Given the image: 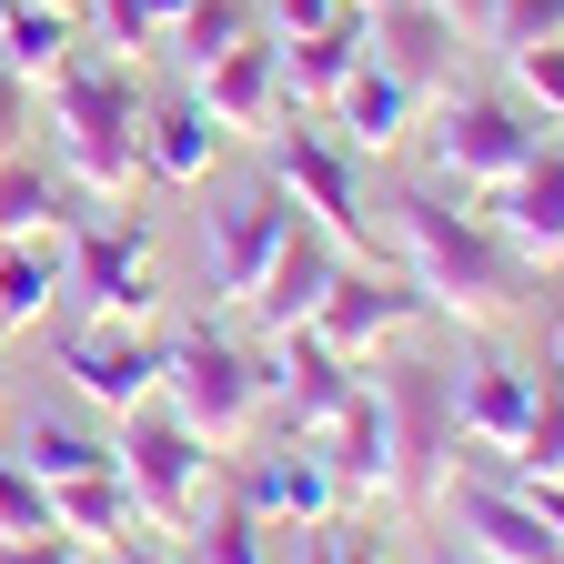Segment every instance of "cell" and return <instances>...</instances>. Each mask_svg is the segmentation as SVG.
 <instances>
[{"mask_svg":"<svg viewBox=\"0 0 564 564\" xmlns=\"http://www.w3.org/2000/svg\"><path fill=\"white\" fill-rule=\"evenodd\" d=\"M61 293L82 303L91 323H152L162 282H152V223L121 212V223H70V272Z\"/></svg>","mask_w":564,"mask_h":564,"instance_id":"obj_8","label":"cell"},{"mask_svg":"<svg viewBox=\"0 0 564 564\" xmlns=\"http://www.w3.org/2000/svg\"><path fill=\"white\" fill-rule=\"evenodd\" d=\"M505 61H514L524 101H534L544 121H564V41H534V51H505Z\"/></svg>","mask_w":564,"mask_h":564,"instance_id":"obj_33","label":"cell"},{"mask_svg":"<svg viewBox=\"0 0 564 564\" xmlns=\"http://www.w3.org/2000/svg\"><path fill=\"white\" fill-rule=\"evenodd\" d=\"M70 192L61 182V162H41L31 141L21 152H0V242H41V232H70Z\"/></svg>","mask_w":564,"mask_h":564,"instance_id":"obj_24","label":"cell"},{"mask_svg":"<svg viewBox=\"0 0 564 564\" xmlns=\"http://www.w3.org/2000/svg\"><path fill=\"white\" fill-rule=\"evenodd\" d=\"M364 51H373V11H343L313 41H282V111H323L352 82V61H364Z\"/></svg>","mask_w":564,"mask_h":564,"instance_id":"obj_23","label":"cell"},{"mask_svg":"<svg viewBox=\"0 0 564 564\" xmlns=\"http://www.w3.org/2000/svg\"><path fill=\"white\" fill-rule=\"evenodd\" d=\"M494 51H534V41H564V0H494Z\"/></svg>","mask_w":564,"mask_h":564,"instance_id":"obj_32","label":"cell"},{"mask_svg":"<svg viewBox=\"0 0 564 564\" xmlns=\"http://www.w3.org/2000/svg\"><path fill=\"white\" fill-rule=\"evenodd\" d=\"M223 121H212L192 91L182 101H152V111H141V172H152V182H172V192H192V182H212V162H223Z\"/></svg>","mask_w":564,"mask_h":564,"instance_id":"obj_22","label":"cell"},{"mask_svg":"<svg viewBox=\"0 0 564 564\" xmlns=\"http://www.w3.org/2000/svg\"><path fill=\"white\" fill-rule=\"evenodd\" d=\"M262 534H272V524L242 505V494H223V505H202V514L182 524V564H272Z\"/></svg>","mask_w":564,"mask_h":564,"instance_id":"obj_28","label":"cell"},{"mask_svg":"<svg viewBox=\"0 0 564 564\" xmlns=\"http://www.w3.org/2000/svg\"><path fill=\"white\" fill-rule=\"evenodd\" d=\"M111 454H121V484H131V505H141V524H152V534H182V524L212 505V464H223V454H212L162 393L141 403V413H121Z\"/></svg>","mask_w":564,"mask_h":564,"instance_id":"obj_5","label":"cell"},{"mask_svg":"<svg viewBox=\"0 0 564 564\" xmlns=\"http://www.w3.org/2000/svg\"><path fill=\"white\" fill-rule=\"evenodd\" d=\"M41 484H70V474H101V464H121L111 454V434H91V423H51V413H31L21 423V444H11Z\"/></svg>","mask_w":564,"mask_h":564,"instance_id":"obj_27","label":"cell"},{"mask_svg":"<svg viewBox=\"0 0 564 564\" xmlns=\"http://www.w3.org/2000/svg\"><path fill=\"white\" fill-rule=\"evenodd\" d=\"M514 484H564V373L534 383V423H524V444L505 454Z\"/></svg>","mask_w":564,"mask_h":564,"instance_id":"obj_30","label":"cell"},{"mask_svg":"<svg viewBox=\"0 0 564 564\" xmlns=\"http://www.w3.org/2000/svg\"><path fill=\"white\" fill-rule=\"evenodd\" d=\"M293 223L303 212L282 202V182L262 172V182H242L223 212L202 223V272H212V303H252V282L272 272V252L293 242Z\"/></svg>","mask_w":564,"mask_h":564,"instance_id":"obj_11","label":"cell"},{"mask_svg":"<svg viewBox=\"0 0 564 564\" xmlns=\"http://www.w3.org/2000/svg\"><path fill=\"white\" fill-rule=\"evenodd\" d=\"M413 323H434V293H423L413 272H383V262H343L333 272V293L313 303V333L333 343V352H383V343H403Z\"/></svg>","mask_w":564,"mask_h":564,"instance_id":"obj_10","label":"cell"},{"mask_svg":"<svg viewBox=\"0 0 564 564\" xmlns=\"http://www.w3.org/2000/svg\"><path fill=\"white\" fill-rule=\"evenodd\" d=\"M31 131H41V82H21V70L0 61V152H21Z\"/></svg>","mask_w":564,"mask_h":564,"instance_id":"obj_34","label":"cell"},{"mask_svg":"<svg viewBox=\"0 0 564 564\" xmlns=\"http://www.w3.org/2000/svg\"><path fill=\"white\" fill-rule=\"evenodd\" d=\"M373 61L393 70L403 91L444 101L454 91V61H464V31L434 11V0H383V11H373Z\"/></svg>","mask_w":564,"mask_h":564,"instance_id":"obj_17","label":"cell"},{"mask_svg":"<svg viewBox=\"0 0 564 564\" xmlns=\"http://www.w3.org/2000/svg\"><path fill=\"white\" fill-rule=\"evenodd\" d=\"M262 172H272L282 202H293L313 232H333L343 252L373 242V212H364V152H352V141H333L323 121H293V111H282V121L262 131Z\"/></svg>","mask_w":564,"mask_h":564,"instance_id":"obj_6","label":"cell"},{"mask_svg":"<svg viewBox=\"0 0 564 564\" xmlns=\"http://www.w3.org/2000/svg\"><path fill=\"white\" fill-rule=\"evenodd\" d=\"M313 444L333 464V494H343V505H393V423H383V393L373 383H352L313 423Z\"/></svg>","mask_w":564,"mask_h":564,"instance_id":"obj_15","label":"cell"},{"mask_svg":"<svg viewBox=\"0 0 564 564\" xmlns=\"http://www.w3.org/2000/svg\"><path fill=\"white\" fill-rule=\"evenodd\" d=\"M434 514H444L484 564H564V534L534 514V494H524L505 464H484V474H444Z\"/></svg>","mask_w":564,"mask_h":564,"instance_id":"obj_9","label":"cell"},{"mask_svg":"<svg viewBox=\"0 0 564 564\" xmlns=\"http://www.w3.org/2000/svg\"><path fill=\"white\" fill-rule=\"evenodd\" d=\"M0 564H82V534L31 524V534H0Z\"/></svg>","mask_w":564,"mask_h":564,"instance_id":"obj_36","label":"cell"},{"mask_svg":"<svg viewBox=\"0 0 564 564\" xmlns=\"http://www.w3.org/2000/svg\"><path fill=\"white\" fill-rule=\"evenodd\" d=\"M352 11H383V0H352Z\"/></svg>","mask_w":564,"mask_h":564,"instance_id":"obj_43","label":"cell"},{"mask_svg":"<svg viewBox=\"0 0 564 564\" xmlns=\"http://www.w3.org/2000/svg\"><path fill=\"white\" fill-rule=\"evenodd\" d=\"M31 524H51V484L0 444V534H31Z\"/></svg>","mask_w":564,"mask_h":564,"instance_id":"obj_31","label":"cell"},{"mask_svg":"<svg viewBox=\"0 0 564 564\" xmlns=\"http://www.w3.org/2000/svg\"><path fill=\"white\" fill-rule=\"evenodd\" d=\"M82 51V11H51V0H0V61L21 82H51V70Z\"/></svg>","mask_w":564,"mask_h":564,"instance_id":"obj_26","label":"cell"},{"mask_svg":"<svg viewBox=\"0 0 564 564\" xmlns=\"http://www.w3.org/2000/svg\"><path fill=\"white\" fill-rule=\"evenodd\" d=\"M352 11V0H262V31L272 41H313V31H333Z\"/></svg>","mask_w":564,"mask_h":564,"instance_id":"obj_35","label":"cell"},{"mask_svg":"<svg viewBox=\"0 0 564 564\" xmlns=\"http://www.w3.org/2000/svg\"><path fill=\"white\" fill-rule=\"evenodd\" d=\"M534 152H544V121H534L524 101L444 91V111H434V172H444L454 192H505Z\"/></svg>","mask_w":564,"mask_h":564,"instance_id":"obj_7","label":"cell"},{"mask_svg":"<svg viewBox=\"0 0 564 564\" xmlns=\"http://www.w3.org/2000/svg\"><path fill=\"white\" fill-rule=\"evenodd\" d=\"M444 564H484V554H444Z\"/></svg>","mask_w":564,"mask_h":564,"instance_id":"obj_42","label":"cell"},{"mask_svg":"<svg viewBox=\"0 0 564 564\" xmlns=\"http://www.w3.org/2000/svg\"><path fill=\"white\" fill-rule=\"evenodd\" d=\"M293 564H343V524H293Z\"/></svg>","mask_w":564,"mask_h":564,"instance_id":"obj_37","label":"cell"},{"mask_svg":"<svg viewBox=\"0 0 564 564\" xmlns=\"http://www.w3.org/2000/svg\"><path fill=\"white\" fill-rule=\"evenodd\" d=\"M484 212H494V232L514 242L524 272H554V262H564V141L544 131V152H534L505 192H494Z\"/></svg>","mask_w":564,"mask_h":564,"instance_id":"obj_16","label":"cell"},{"mask_svg":"<svg viewBox=\"0 0 564 564\" xmlns=\"http://www.w3.org/2000/svg\"><path fill=\"white\" fill-rule=\"evenodd\" d=\"M364 383V364H352V352H333L313 323H293V333H272L262 343V403L282 413V434H313V423Z\"/></svg>","mask_w":564,"mask_h":564,"instance_id":"obj_13","label":"cell"},{"mask_svg":"<svg viewBox=\"0 0 564 564\" xmlns=\"http://www.w3.org/2000/svg\"><path fill=\"white\" fill-rule=\"evenodd\" d=\"M192 101L223 121V131H272V121H282V41H272V31L232 41L212 70H192Z\"/></svg>","mask_w":564,"mask_h":564,"instance_id":"obj_20","label":"cell"},{"mask_svg":"<svg viewBox=\"0 0 564 564\" xmlns=\"http://www.w3.org/2000/svg\"><path fill=\"white\" fill-rule=\"evenodd\" d=\"M413 111H423V91H403L393 70L364 51V61H352V82L323 101V131H333V141H352V152H393V141L413 131Z\"/></svg>","mask_w":564,"mask_h":564,"instance_id":"obj_21","label":"cell"},{"mask_svg":"<svg viewBox=\"0 0 564 564\" xmlns=\"http://www.w3.org/2000/svg\"><path fill=\"white\" fill-rule=\"evenodd\" d=\"M61 373H70V393H82L91 413H141L162 393V333L152 323H82L61 343Z\"/></svg>","mask_w":564,"mask_h":564,"instance_id":"obj_12","label":"cell"},{"mask_svg":"<svg viewBox=\"0 0 564 564\" xmlns=\"http://www.w3.org/2000/svg\"><path fill=\"white\" fill-rule=\"evenodd\" d=\"M41 111H51V152H61V182L82 202H121L141 182V70L131 51H70L51 82H41Z\"/></svg>","mask_w":564,"mask_h":564,"instance_id":"obj_2","label":"cell"},{"mask_svg":"<svg viewBox=\"0 0 564 564\" xmlns=\"http://www.w3.org/2000/svg\"><path fill=\"white\" fill-rule=\"evenodd\" d=\"M51 524H61V534H82V544H121V534H141V505H131L121 464H101V474H70V484H51Z\"/></svg>","mask_w":564,"mask_h":564,"instance_id":"obj_25","label":"cell"},{"mask_svg":"<svg viewBox=\"0 0 564 564\" xmlns=\"http://www.w3.org/2000/svg\"><path fill=\"white\" fill-rule=\"evenodd\" d=\"M373 393H383V423H393V505L403 514H434V494L454 474V364L434 352H403V364H373Z\"/></svg>","mask_w":564,"mask_h":564,"instance_id":"obj_4","label":"cell"},{"mask_svg":"<svg viewBox=\"0 0 564 564\" xmlns=\"http://www.w3.org/2000/svg\"><path fill=\"white\" fill-rule=\"evenodd\" d=\"M343 564H383V554H373L364 534H352V524H343Z\"/></svg>","mask_w":564,"mask_h":564,"instance_id":"obj_40","label":"cell"},{"mask_svg":"<svg viewBox=\"0 0 564 564\" xmlns=\"http://www.w3.org/2000/svg\"><path fill=\"white\" fill-rule=\"evenodd\" d=\"M82 564H91V554H82Z\"/></svg>","mask_w":564,"mask_h":564,"instance_id":"obj_45","label":"cell"},{"mask_svg":"<svg viewBox=\"0 0 564 564\" xmlns=\"http://www.w3.org/2000/svg\"><path fill=\"white\" fill-rule=\"evenodd\" d=\"M121 564H182V554H162V544H131V534H121Z\"/></svg>","mask_w":564,"mask_h":564,"instance_id":"obj_39","label":"cell"},{"mask_svg":"<svg viewBox=\"0 0 564 564\" xmlns=\"http://www.w3.org/2000/svg\"><path fill=\"white\" fill-rule=\"evenodd\" d=\"M232 494H242L262 524H323V514H343L333 464H323V444H313V434H272L262 454H242Z\"/></svg>","mask_w":564,"mask_h":564,"instance_id":"obj_14","label":"cell"},{"mask_svg":"<svg viewBox=\"0 0 564 564\" xmlns=\"http://www.w3.org/2000/svg\"><path fill=\"white\" fill-rule=\"evenodd\" d=\"M554 373H564V323H554Z\"/></svg>","mask_w":564,"mask_h":564,"instance_id":"obj_41","label":"cell"},{"mask_svg":"<svg viewBox=\"0 0 564 564\" xmlns=\"http://www.w3.org/2000/svg\"><path fill=\"white\" fill-rule=\"evenodd\" d=\"M434 11H444L464 41H484V31H494V0H434Z\"/></svg>","mask_w":564,"mask_h":564,"instance_id":"obj_38","label":"cell"},{"mask_svg":"<svg viewBox=\"0 0 564 564\" xmlns=\"http://www.w3.org/2000/svg\"><path fill=\"white\" fill-rule=\"evenodd\" d=\"M252 31H262V0H192L162 51H172L182 70H212V61H223L232 41H252Z\"/></svg>","mask_w":564,"mask_h":564,"instance_id":"obj_29","label":"cell"},{"mask_svg":"<svg viewBox=\"0 0 564 564\" xmlns=\"http://www.w3.org/2000/svg\"><path fill=\"white\" fill-rule=\"evenodd\" d=\"M343 262H352V252H343L333 232L293 223V242L272 252V272L252 282V303H242V313H252V333L272 343V333H293V323H313V303L333 293V272H343Z\"/></svg>","mask_w":564,"mask_h":564,"instance_id":"obj_19","label":"cell"},{"mask_svg":"<svg viewBox=\"0 0 564 564\" xmlns=\"http://www.w3.org/2000/svg\"><path fill=\"white\" fill-rule=\"evenodd\" d=\"M534 364H505V352H484V364L454 383V434L484 454V464H505L514 444H524V423H534Z\"/></svg>","mask_w":564,"mask_h":564,"instance_id":"obj_18","label":"cell"},{"mask_svg":"<svg viewBox=\"0 0 564 564\" xmlns=\"http://www.w3.org/2000/svg\"><path fill=\"white\" fill-rule=\"evenodd\" d=\"M51 11H82V0H51Z\"/></svg>","mask_w":564,"mask_h":564,"instance_id":"obj_44","label":"cell"},{"mask_svg":"<svg viewBox=\"0 0 564 564\" xmlns=\"http://www.w3.org/2000/svg\"><path fill=\"white\" fill-rule=\"evenodd\" d=\"M393 232H403V272L434 293V313H454V323H514L534 303V272L514 262L505 232H494V212L454 202L444 182L393 192Z\"/></svg>","mask_w":564,"mask_h":564,"instance_id":"obj_1","label":"cell"},{"mask_svg":"<svg viewBox=\"0 0 564 564\" xmlns=\"http://www.w3.org/2000/svg\"><path fill=\"white\" fill-rule=\"evenodd\" d=\"M162 403L192 423L212 454H232L252 423H262V352L232 343V333H212V323L162 333Z\"/></svg>","mask_w":564,"mask_h":564,"instance_id":"obj_3","label":"cell"}]
</instances>
